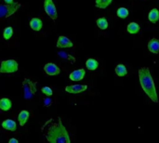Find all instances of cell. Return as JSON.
I'll list each match as a JSON object with an SVG mask.
<instances>
[{
  "mask_svg": "<svg viewBox=\"0 0 159 143\" xmlns=\"http://www.w3.org/2000/svg\"><path fill=\"white\" fill-rule=\"evenodd\" d=\"M42 132L47 141L50 143H70L69 133L64 127L61 119L59 117L58 122L54 123L52 119L48 120L43 127Z\"/></svg>",
  "mask_w": 159,
  "mask_h": 143,
  "instance_id": "cell-1",
  "label": "cell"
},
{
  "mask_svg": "<svg viewBox=\"0 0 159 143\" xmlns=\"http://www.w3.org/2000/svg\"><path fill=\"white\" fill-rule=\"evenodd\" d=\"M139 80H140L142 88L149 97V99H151L152 101L157 103L158 96L157 92V87H156L154 79L151 75L150 69L148 67H143L139 70Z\"/></svg>",
  "mask_w": 159,
  "mask_h": 143,
  "instance_id": "cell-2",
  "label": "cell"
},
{
  "mask_svg": "<svg viewBox=\"0 0 159 143\" xmlns=\"http://www.w3.org/2000/svg\"><path fill=\"white\" fill-rule=\"evenodd\" d=\"M36 82H33L31 79H28V78H25L22 82V90H23V96H24V99L25 100H32L36 91H37V88H36Z\"/></svg>",
  "mask_w": 159,
  "mask_h": 143,
  "instance_id": "cell-3",
  "label": "cell"
},
{
  "mask_svg": "<svg viewBox=\"0 0 159 143\" xmlns=\"http://www.w3.org/2000/svg\"><path fill=\"white\" fill-rule=\"evenodd\" d=\"M20 7V4L18 2H13L11 4H1L0 5V18L5 19L13 15Z\"/></svg>",
  "mask_w": 159,
  "mask_h": 143,
  "instance_id": "cell-4",
  "label": "cell"
},
{
  "mask_svg": "<svg viewBox=\"0 0 159 143\" xmlns=\"http://www.w3.org/2000/svg\"><path fill=\"white\" fill-rule=\"evenodd\" d=\"M18 62L15 60H7L1 61L0 73L1 74H11L18 71Z\"/></svg>",
  "mask_w": 159,
  "mask_h": 143,
  "instance_id": "cell-5",
  "label": "cell"
},
{
  "mask_svg": "<svg viewBox=\"0 0 159 143\" xmlns=\"http://www.w3.org/2000/svg\"><path fill=\"white\" fill-rule=\"evenodd\" d=\"M44 9L46 11V13L53 20H57V18H58V12H57L56 6H55L54 2L52 0H45L44 1Z\"/></svg>",
  "mask_w": 159,
  "mask_h": 143,
  "instance_id": "cell-6",
  "label": "cell"
},
{
  "mask_svg": "<svg viewBox=\"0 0 159 143\" xmlns=\"http://www.w3.org/2000/svg\"><path fill=\"white\" fill-rule=\"evenodd\" d=\"M44 71L48 75L50 76H55V75H59L61 74V69L54 63H47L44 66Z\"/></svg>",
  "mask_w": 159,
  "mask_h": 143,
  "instance_id": "cell-7",
  "label": "cell"
},
{
  "mask_svg": "<svg viewBox=\"0 0 159 143\" xmlns=\"http://www.w3.org/2000/svg\"><path fill=\"white\" fill-rule=\"evenodd\" d=\"M88 89V86L86 85H72V86H67L65 87V91L70 94H78L86 91Z\"/></svg>",
  "mask_w": 159,
  "mask_h": 143,
  "instance_id": "cell-8",
  "label": "cell"
},
{
  "mask_svg": "<svg viewBox=\"0 0 159 143\" xmlns=\"http://www.w3.org/2000/svg\"><path fill=\"white\" fill-rule=\"evenodd\" d=\"M74 43L66 36L61 35L57 41V47L59 48H65V47H73Z\"/></svg>",
  "mask_w": 159,
  "mask_h": 143,
  "instance_id": "cell-9",
  "label": "cell"
},
{
  "mask_svg": "<svg viewBox=\"0 0 159 143\" xmlns=\"http://www.w3.org/2000/svg\"><path fill=\"white\" fill-rule=\"evenodd\" d=\"M85 75H86V71L82 68V69H78V70L72 72L69 75V78L72 81L78 82V81H81L82 79H84Z\"/></svg>",
  "mask_w": 159,
  "mask_h": 143,
  "instance_id": "cell-10",
  "label": "cell"
},
{
  "mask_svg": "<svg viewBox=\"0 0 159 143\" xmlns=\"http://www.w3.org/2000/svg\"><path fill=\"white\" fill-rule=\"evenodd\" d=\"M30 27H31V29L33 31L38 32L43 27V21L40 19H38V18H33L30 20Z\"/></svg>",
  "mask_w": 159,
  "mask_h": 143,
  "instance_id": "cell-11",
  "label": "cell"
},
{
  "mask_svg": "<svg viewBox=\"0 0 159 143\" xmlns=\"http://www.w3.org/2000/svg\"><path fill=\"white\" fill-rule=\"evenodd\" d=\"M148 49L150 52L154 54L159 53V40L157 38H153L148 43Z\"/></svg>",
  "mask_w": 159,
  "mask_h": 143,
  "instance_id": "cell-12",
  "label": "cell"
},
{
  "mask_svg": "<svg viewBox=\"0 0 159 143\" xmlns=\"http://www.w3.org/2000/svg\"><path fill=\"white\" fill-rule=\"evenodd\" d=\"M2 127L7 129V130H9V131H16L17 130V124L15 121H13L11 119H7L2 123Z\"/></svg>",
  "mask_w": 159,
  "mask_h": 143,
  "instance_id": "cell-13",
  "label": "cell"
},
{
  "mask_svg": "<svg viewBox=\"0 0 159 143\" xmlns=\"http://www.w3.org/2000/svg\"><path fill=\"white\" fill-rule=\"evenodd\" d=\"M29 116H30V113L28 111H21L20 114H19V116H18V120H19V123H20V127H23L26 122L28 121L29 119Z\"/></svg>",
  "mask_w": 159,
  "mask_h": 143,
  "instance_id": "cell-14",
  "label": "cell"
},
{
  "mask_svg": "<svg viewBox=\"0 0 159 143\" xmlns=\"http://www.w3.org/2000/svg\"><path fill=\"white\" fill-rule=\"evenodd\" d=\"M11 106H12V102H11V101L9 99H7V98L1 99V101H0V109L2 111L7 112L11 108Z\"/></svg>",
  "mask_w": 159,
  "mask_h": 143,
  "instance_id": "cell-15",
  "label": "cell"
},
{
  "mask_svg": "<svg viewBox=\"0 0 159 143\" xmlns=\"http://www.w3.org/2000/svg\"><path fill=\"white\" fill-rule=\"evenodd\" d=\"M148 20L152 23H157L159 20V11L157 8L151 9V11L148 14Z\"/></svg>",
  "mask_w": 159,
  "mask_h": 143,
  "instance_id": "cell-16",
  "label": "cell"
},
{
  "mask_svg": "<svg viewBox=\"0 0 159 143\" xmlns=\"http://www.w3.org/2000/svg\"><path fill=\"white\" fill-rule=\"evenodd\" d=\"M127 30H128V32H129V34H138V33L141 31V27H140V25H139L137 22H130V23L128 25Z\"/></svg>",
  "mask_w": 159,
  "mask_h": 143,
  "instance_id": "cell-17",
  "label": "cell"
},
{
  "mask_svg": "<svg viewBox=\"0 0 159 143\" xmlns=\"http://www.w3.org/2000/svg\"><path fill=\"white\" fill-rule=\"evenodd\" d=\"M86 67L89 71H95L99 67V61L95 59H89L86 61Z\"/></svg>",
  "mask_w": 159,
  "mask_h": 143,
  "instance_id": "cell-18",
  "label": "cell"
},
{
  "mask_svg": "<svg viewBox=\"0 0 159 143\" xmlns=\"http://www.w3.org/2000/svg\"><path fill=\"white\" fill-rule=\"evenodd\" d=\"M116 75L119 76V77L126 76V75L128 74L127 67H126L124 64H118V65L116 67Z\"/></svg>",
  "mask_w": 159,
  "mask_h": 143,
  "instance_id": "cell-19",
  "label": "cell"
},
{
  "mask_svg": "<svg viewBox=\"0 0 159 143\" xmlns=\"http://www.w3.org/2000/svg\"><path fill=\"white\" fill-rule=\"evenodd\" d=\"M113 2V0H96V7L100 9H104L106 8L111 3Z\"/></svg>",
  "mask_w": 159,
  "mask_h": 143,
  "instance_id": "cell-20",
  "label": "cell"
},
{
  "mask_svg": "<svg viewBox=\"0 0 159 143\" xmlns=\"http://www.w3.org/2000/svg\"><path fill=\"white\" fill-rule=\"evenodd\" d=\"M97 25L101 30H106L108 28V21L105 18H99L97 20Z\"/></svg>",
  "mask_w": 159,
  "mask_h": 143,
  "instance_id": "cell-21",
  "label": "cell"
},
{
  "mask_svg": "<svg viewBox=\"0 0 159 143\" xmlns=\"http://www.w3.org/2000/svg\"><path fill=\"white\" fill-rule=\"evenodd\" d=\"M13 35V28L12 27H6L4 29L3 32V36L6 40H8L11 38V36Z\"/></svg>",
  "mask_w": 159,
  "mask_h": 143,
  "instance_id": "cell-22",
  "label": "cell"
},
{
  "mask_svg": "<svg viewBox=\"0 0 159 143\" xmlns=\"http://www.w3.org/2000/svg\"><path fill=\"white\" fill-rule=\"evenodd\" d=\"M129 9H127L126 7H119L117 10V16L121 19H126L129 16Z\"/></svg>",
  "mask_w": 159,
  "mask_h": 143,
  "instance_id": "cell-23",
  "label": "cell"
},
{
  "mask_svg": "<svg viewBox=\"0 0 159 143\" xmlns=\"http://www.w3.org/2000/svg\"><path fill=\"white\" fill-rule=\"evenodd\" d=\"M41 92H42L43 94H45L46 96H48V97H50V96L53 95L52 89H51L50 87H42V88H41Z\"/></svg>",
  "mask_w": 159,
  "mask_h": 143,
  "instance_id": "cell-24",
  "label": "cell"
},
{
  "mask_svg": "<svg viewBox=\"0 0 159 143\" xmlns=\"http://www.w3.org/2000/svg\"><path fill=\"white\" fill-rule=\"evenodd\" d=\"M50 104H51V100H50V98H46V99L44 100V105H45L46 107H48Z\"/></svg>",
  "mask_w": 159,
  "mask_h": 143,
  "instance_id": "cell-25",
  "label": "cell"
},
{
  "mask_svg": "<svg viewBox=\"0 0 159 143\" xmlns=\"http://www.w3.org/2000/svg\"><path fill=\"white\" fill-rule=\"evenodd\" d=\"M18 140H16V139H10L9 140V143H18Z\"/></svg>",
  "mask_w": 159,
  "mask_h": 143,
  "instance_id": "cell-26",
  "label": "cell"
},
{
  "mask_svg": "<svg viewBox=\"0 0 159 143\" xmlns=\"http://www.w3.org/2000/svg\"><path fill=\"white\" fill-rule=\"evenodd\" d=\"M4 2L7 3V4H11V3L14 2V0H4Z\"/></svg>",
  "mask_w": 159,
  "mask_h": 143,
  "instance_id": "cell-27",
  "label": "cell"
}]
</instances>
